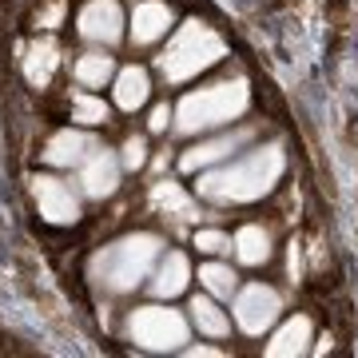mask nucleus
<instances>
[{
	"instance_id": "obj_20",
	"label": "nucleus",
	"mask_w": 358,
	"mask_h": 358,
	"mask_svg": "<svg viewBox=\"0 0 358 358\" xmlns=\"http://www.w3.org/2000/svg\"><path fill=\"white\" fill-rule=\"evenodd\" d=\"M199 282L207 287V294H215V299H235L239 291V279H235V271L227 263H203L199 267Z\"/></svg>"
},
{
	"instance_id": "obj_19",
	"label": "nucleus",
	"mask_w": 358,
	"mask_h": 358,
	"mask_svg": "<svg viewBox=\"0 0 358 358\" xmlns=\"http://www.w3.org/2000/svg\"><path fill=\"white\" fill-rule=\"evenodd\" d=\"M112 76H115V64H112V56H103V52H88V56L76 60V80L84 88H103Z\"/></svg>"
},
{
	"instance_id": "obj_1",
	"label": "nucleus",
	"mask_w": 358,
	"mask_h": 358,
	"mask_svg": "<svg viewBox=\"0 0 358 358\" xmlns=\"http://www.w3.org/2000/svg\"><path fill=\"white\" fill-rule=\"evenodd\" d=\"M287 171L282 143H259L247 155H235L215 171L199 176V195L207 203H255L275 192V183Z\"/></svg>"
},
{
	"instance_id": "obj_6",
	"label": "nucleus",
	"mask_w": 358,
	"mask_h": 358,
	"mask_svg": "<svg viewBox=\"0 0 358 358\" xmlns=\"http://www.w3.org/2000/svg\"><path fill=\"white\" fill-rule=\"evenodd\" d=\"M231 310H235L239 331L251 334V338H259V334H267L271 327L279 322L282 299H279V291H275V287H267V282H247L243 291H235Z\"/></svg>"
},
{
	"instance_id": "obj_14",
	"label": "nucleus",
	"mask_w": 358,
	"mask_h": 358,
	"mask_svg": "<svg viewBox=\"0 0 358 358\" xmlns=\"http://www.w3.org/2000/svg\"><path fill=\"white\" fill-rule=\"evenodd\" d=\"M187 282H192V263H187V255L171 251V255H164V263L155 271L152 291L159 294V299H176V294L187 291Z\"/></svg>"
},
{
	"instance_id": "obj_16",
	"label": "nucleus",
	"mask_w": 358,
	"mask_h": 358,
	"mask_svg": "<svg viewBox=\"0 0 358 358\" xmlns=\"http://www.w3.org/2000/svg\"><path fill=\"white\" fill-rule=\"evenodd\" d=\"M148 96H152V80H148V72L143 68H124L120 76H115V103L124 108V112H136V108H143L148 103Z\"/></svg>"
},
{
	"instance_id": "obj_8",
	"label": "nucleus",
	"mask_w": 358,
	"mask_h": 358,
	"mask_svg": "<svg viewBox=\"0 0 358 358\" xmlns=\"http://www.w3.org/2000/svg\"><path fill=\"white\" fill-rule=\"evenodd\" d=\"M251 140H255V128H251V124H247V128H231V131H223V136H215V140L199 143V148H187V152L179 155V167H183V171H207V167L223 164V159H235Z\"/></svg>"
},
{
	"instance_id": "obj_25",
	"label": "nucleus",
	"mask_w": 358,
	"mask_h": 358,
	"mask_svg": "<svg viewBox=\"0 0 358 358\" xmlns=\"http://www.w3.org/2000/svg\"><path fill=\"white\" fill-rule=\"evenodd\" d=\"M176 120V112L167 108V103H159V108H152V120H148V128L152 131H167V124Z\"/></svg>"
},
{
	"instance_id": "obj_21",
	"label": "nucleus",
	"mask_w": 358,
	"mask_h": 358,
	"mask_svg": "<svg viewBox=\"0 0 358 358\" xmlns=\"http://www.w3.org/2000/svg\"><path fill=\"white\" fill-rule=\"evenodd\" d=\"M152 199H155L159 207H164L167 215H176V219H195L192 195H183V187H179V183H155Z\"/></svg>"
},
{
	"instance_id": "obj_10",
	"label": "nucleus",
	"mask_w": 358,
	"mask_h": 358,
	"mask_svg": "<svg viewBox=\"0 0 358 358\" xmlns=\"http://www.w3.org/2000/svg\"><path fill=\"white\" fill-rule=\"evenodd\" d=\"M176 24V13L164 0H140L131 8V44H155L159 36H167V28Z\"/></svg>"
},
{
	"instance_id": "obj_22",
	"label": "nucleus",
	"mask_w": 358,
	"mask_h": 358,
	"mask_svg": "<svg viewBox=\"0 0 358 358\" xmlns=\"http://www.w3.org/2000/svg\"><path fill=\"white\" fill-rule=\"evenodd\" d=\"M72 120H80V124H103L108 120V103L96 100V96H88V92H80L76 100H72Z\"/></svg>"
},
{
	"instance_id": "obj_9",
	"label": "nucleus",
	"mask_w": 358,
	"mask_h": 358,
	"mask_svg": "<svg viewBox=\"0 0 358 358\" xmlns=\"http://www.w3.org/2000/svg\"><path fill=\"white\" fill-rule=\"evenodd\" d=\"M76 28L92 44H115L124 36V13H120L115 0H88L76 16Z\"/></svg>"
},
{
	"instance_id": "obj_11",
	"label": "nucleus",
	"mask_w": 358,
	"mask_h": 358,
	"mask_svg": "<svg viewBox=\"0 0 358 358\" xmlns=\"http://www.w3.org/2000/svg\"><path fill=\"white\" fill-rule=\"evenodd\" d=\"M80 183H84V192L92 195V199H108V195L120 187V159H115L112 152H96L80 164Z\"/></svg>"
},
{
	"instance_id": "obj_7",
	"label": "nucleus",
	"mask_w": 358,
	"mask_h": 358,
	"mask_svg": "<svg viewBox=\"0 0 358 358\" xmlns=\"http://www.w3.org/2000/svg\"><path fill=\"white\" fill-rule=\"evenodd\" d=\"M32 199H36V211L44 223L64 227V223H76L80 219V199L72 195V187H68L64 179H56V176L32 179Z\"/></svg>"
},
{
	"instance_id": "obj_5",
	"label": "nucleus",
	"mask_w": 358,
	"mask_h": 358,
	"mask_svg": "<svg viewBox=\"0 0 358 358\" xmlns=\"http://www.w3.org/2000/svg\"><path fill=\"white\" fill-rule=\"evenodd\" d=\"M187 334V319L171 307H140L128 315V338L143 350H183Z\"/></svg>"
},
{
	"instance_id": "obj_17",
	"label": "nucleus",
	"mask_w": 358,
	"mask_h": 358,
	"mask_svg": "<svg viewBox=\"0 0 358 358\" xmlns=\"http://www.w3.org/2000/svg\"><path fill=\"white\" fill-rule=\"evenodd\" d=\"M56 64H60V48H56L52 40H40V44H32V48H28V56H24V76H28V84H32V88H48Z\"/></svg>"
},
{
	"instance_id": "obj_4",
	"label": "nucleus",
	"mask_w": 358,
	"mask_h": 358,
	"mask_svg": "<svg viewBox=\"0 0 358 358\" xmlns=\"http://www.w3.org/2000/svg\"><path fill=\"white\" fill-rule=\"evenodd\" d=\"M227 56V44L211 24H199V20H187L179 24V32L167 40V48L159 52V76L167 84H187L192 76L207 72L211 64H219Z\"/></svg>"
},
{
	"instance_id": "obj_13",
	"label": "nucleus",
	"mask_w": 358,
	"mask_h": 358,
	"mask_svg": "<svg viewBox=\"0 0 358 358\" xmlns=\"http://www.w3.org/2000/svg\"><path fill=\"white\" fill-rule=\"evenodd\" d=\"M96 152V140L92 136H84V131H56L48 140V148H44V159L56 167H80L88 155Z\"/></svg>"
},
{
	"instance_id": "obj_24",
	"label": "nucleus",
	"mask_w": 358,
	"mask_h": 358,
	"mask_svg": "<svg viewBox=\"0 0 358 358\" xmlns=\"http://www.w3.org/2000/svg\"><path fill=\"white\" fill-rule=\"evenodd\" d=\"M143 159H148V143H143L140 136H131V140L124 143V159H120V164L136 171V167H143Z\"/></svg>"
},
{
	"instance_id": "obj_12",
	"label": "nucleus",
	"mask_w": 358,
	"mask_h": 358,
	"mask_svg": "<svg viewBox=\"0 0 358 358\" xmlns=\"http://www.w3.org/2000/svg\"><path fill=\"white\" fill-rule=\"evenodd\" d=\"M310 343H315V331H310V319L307 315H294L271 334V343L263 346L271 358H299V355H310Z\"/></svg>"
},
{
	"instance_id": "obj_27",
	"label": "nucleus",
	"mask_w": 358,
	"mask_h": 358,
	"mask_svg": "<svg viewBox=\"0 0 358 358\" xmlns=\"http://www.w3.org/2000/svg\"><path fill=\"white\" fill-rule=\"evenodd\" d=\"M183 355H192V358H211V355H219V350H211V346H183Z\"/></svg>"
},
{
	"instance_id": "obj_15",
	"label": "nucleus",
	"mask_w": 358,
	"mask_h": 358,
	"mask_svg": "<svg viewBox=\"0 0 358 358\" xmlns=\"http://www.w3.org/2000/svg\"><path fill=\"white\" fill-rule=\"evenodd\" d=\"M235 255H239V263H247V267H263L271 259V231L263 227V223L239 227L235 231Z\"/></svg>"
},
{
	"instance_id": "obj_23",
	"label": "nucleus",
	"mask_w": 358,
	"mask_h": 358,
	"mask_svg": "<svg viewBox=\"0 0 358 358\" xmlns=\"http://www.w3.org/2000/svg\"><path fill=\"white\" fill-rule=\"evenodd\" d=\"M195 247H199L203 255H223V251L235 247V239L223 235V231H215V227H199V231H195Z\"/></svg>"
},
{
	"instance_id": "obj_3",
	"label": "nucleus",
	"mask_w": 358,
	"mask_h": 358,
	"mask_svg": "<svg viewBox=\"0 0 358 358\" xmlns=\"http://www.w3.org/2000/svg\"><path fill=\"white\" fill-rule=\"evenodd\" d=\"M251 103V88L247 80H219V84H207L199 92H187L176 108V131L183 136H195V131H211L223 128L231 120H239Z\"/></svg>"
},
{
	"instance_id": "obj_2",
	"label": "nucleus",
	"mask_w": 358,
	"mask_h": 358,
	"mask_svg": "<svg viewBox=\"0 0 358 358\" xmlns=\"http://www.w3.org/2000/svg\"><path fill=\"white\" fill-rule=\"evenodd\" d=\"M159 235H148V231H136V235H124L108 243L103 251H96L88 263V275L96 287L112 294L136 291L148 275H152V263L159 259Z\"/></svg>"
},
{
	"instance_id": "obj_18",
	"label": "nucleus",
	"mask_w": 358,
	"mask_h": 358,
	"mask_svg": "<svg viewBox=\"0 0 358 358\" xmlns=\"http://www.w3.org/2000/svg\"><path fill=\"white\" fill-rule=\"evenodd\" d=\"M187 310H192V322H195V327H199L203 334H211V338H223V334L231 331L227 310H219L215 294H195Z\"/></svg>"
},
{
	"instance_id": "obj_26",
	"label": "nucleus",
	"mask_w": 358,
	"mask_h": 358,
	"mask_svg": "<svg viewBox=\"0 0 358 358\" xmlns=\"http://www.w3.org/2000/svg\"><path fill=\"white\" fill-rule=\"evenodd\" d=\"M60 16H64V4H52L48 13L40 16V24H44V28H56V20H60Z\"/></svg>"
}]
</instances>
